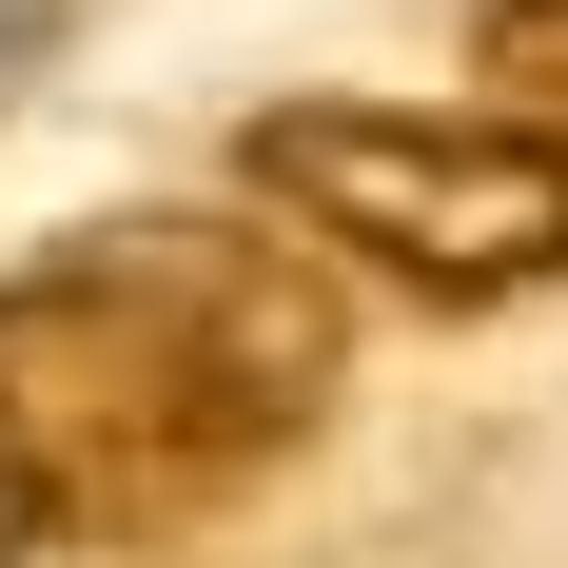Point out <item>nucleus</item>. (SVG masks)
Segmentation results:
<instances>
[{"instance_id": "nucleus-1", "label": "nucleus", "mask_w": 568, "mask_h": 568, "mask_svg": "<svg viewBox=\"0 0 568 568\" xmlns=\"http://www.w3.org/2000/svg\"><path fill=\"white\" fill-rule=\"evenodd\" d=\"M334 373H353V294L275 216L138 196L0 275V452H20L40 529H79V549L216 529L255 470L314 452Z\"/></svg>"}, {"instance_id": "nucleus-4", "label": "nucleus", "mask_w": 568, "mask_h": 568, "mask_svg": "<svg viewBox=\"0 0 568 568\" xmlns=\"http://www.w3.org/2000/svg\"><path fill=\"white\" fill-rule=\"evenodd\" d=\"M20 549H59V529H40V490H20V452H0V568Z\"/></svg>"}, {"instance_id": "nucleus-3", "label": "nucleus", "mask_w": 568, "mask_h": 568, "mask_svg": "<svg viewBox=\"0 0 568 568\" xmlns=\"http://www.w3.org/2000/svg\"><path fill=\"white\" fill-rule=\"evenodd\" d=\"M470 59H490V99H510V118L568 138V0H470Z\"/></svg>"}, {"instance_id": "nucleus-2", "label": "nucleus", "mask_w": 568, "mask_h": 568, "mask_svg": "<svg viewBox=\"0 0 568 568\" xmlns=\"http://www.w3.org/2000/svg\"><path fill=\"white\" fill-rule=\"evenodd\" d=\"M235 196L412 314H510L568 275V138L510 99H275L235 118Z\"/></svg>"}]
</instances>
